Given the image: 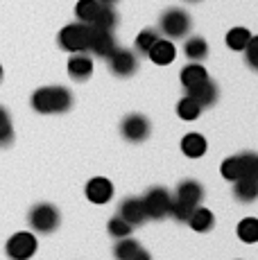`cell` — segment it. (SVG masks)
Segmentation results:
<instances>
[{
	"mask_svg": "<svg viewBox=\"0 0 258 260\" xmlns=\"http://www.w3.org/2000/svg\"><path fill=\"white\" fill-rule=\"evenodd\" d=\"M32 109L43 116L66 113L73 107V93L66 86H41L32 93Z\"/></svg>",
	"mask_w": 258,
	"mask_h": 260,
	"instance_id": "cell-1",
	"label": "cell"
},
{
	"mask_svg": "<svg viewBox=\"0 0 258 260\" xmlns=\"http://www.w3.org/2000/svg\"><path fill=\"white\" fill-rule=\"evenodd\" d=\"M192 29V18L188 16V12H183L179 7H170L161 14L158 18V34H163V39H183Z\"/></svg>",
	"mask_w": 258,
	"mask_h": 260,
	"instance_id": "cell-2",
	"label": "cell"
},
{
	"mask_svg": "<svg viewBox=\"0 0 258 260\" xmlns=\"http://www.w3.org/2000/svg\"><path fill=\"white\" fill-rule=\"evenodd\" d=\"M27 222H29V226H32V231L52 233V231H57L59 224H61V215H59L57 206L43 202V204H37V206L29 211Z\"/></svg>",
	"mask_w": 258,
	"mask_h": 260,
	"instance_id": "cell-3",
	"label": "cell"
},
{
	"mask_svg": "<svg viewBox=\"0 0 258 260\" xmlns=\"http://www.w3.org/2000/svg\"><path fill=\"white\" fill-rule=\"evenodd\" d=\"M172 192L163 186H156V188H150L143 197V206H145V213H147V219H163L170 215V208H172Z\"/></svg>",
	"mask_w": 258,
	"mask_h": 260,
	"instance_id": "cell-4",
	"label": "cell"
},
{
	"mask_svg": "<svg viewBox=\"0 0 258 260\" xmlns=\"http://www.w3.org/2000/svg\"><path fill=\"white\" fill-rule=\"evenodd\" d=\"M88 25L84 23H71L66 25V27H61V32H59L57 37V43L61 50H66V52H86V46H88Z\"/></svg>",
	"mask_w": 258,
	"mask_h": 260,
	"instance_id": "cell-5",
	"label": "cell"
},
{
	"mask_svg": "<svg viewBox=\"0 0 258 260\" xmlns=\"http://www.w3.org/2000/svg\"><path fill=\"white\" fill-rule=\"evenodd\" d=\"M37 249H39L37 236L29 231L14 233V236L7 240V244H5V253H7L9 260H29L37 253Z\"/></svg>",
	"mask_w": 258,
	"mask_h": 260,
	"instance_id": "cell-6",
	"label": "cell"
},
{
	"mask_svg": "<svg viewBox=\"0 0 258 260\" xmlns=\"http://www.w3.org/2000/svg\"><path fill=\"white\" fill-rule=\"evenodd\" d=\"M120 134L129 143H143L150 138L152 124L143 113H129V116L120 122Z\"/></svg>",
	"mask_w": 258,
	"mask_h": 260,
	"instance_id": "cell-7",
	"label": "cell"
},
{
	"mask_svg": "<svg viewBox=\"0 0 258 260\" xmlns=\"http://www.w3.org/2000/svg\"><path fill=\"white\" fill-rule=\"evenodd\" d=\"M107 61H109V71L116 75V77H132V75L138 71L136 52L127 50V48H116L107 57Z\"/></svg>",
	"mask_w": 258,
	"mask_h": 260,
	"instance_id": "cell-8",
	"label": "cell"
},
{
	"mask_svg": "<svg viewBox=\"0 0 258 260\" xmlns=\"http://www.w3.org/2000/svg\"><path fill=\"white\" fill-rule=\"evenodd\" d=\"M88 27H91V25H88ZM116 48L118 46H116V39H113V32H109V29H100V27L88 29V46H86L88 54L100 57V59H107Z\"/></svg>",
	"mask_w": 258,
	"mask_h": 260,
	"instance_id": "cell-9",
	"label": "cell"
},
{
	"mask_svg": "<svg viewBox=\"0 0 258 260\" xmlns=\"http://www.w3.org/2000/svg\"><path fill=\"white\" fill-rule=\"evenodd\" d=\"M118 215L125 219L132 226H141V224L147 222V213L145 206H143V199L138 197H125L120 204H118Z\"/></svg>",
	"mask_w": 258,
	"mask_h": 260,
	"instance_id": "cell-10",
	"label": "cell"
},
{
	"mask_svg": "<svg viewBox=\"0 0 258 260\" xmlns=\"http://www.w3.org/2000/svg\"><path fill=\"white\" fill-rule=\"evenodd\" d=\"M186 95H190V98L195 100V102L200 104L202 109H208V107H213V104L217 102V98H220V91H217V84L213 82L211 77H208L202 84H197V86L186 88Z\"/></svg>",
	"mask_w": 258,
	"mask_h": 260,
	"instance_id": "cell-11",
	"label": "cell"
},
{
	"mask_svg": "<svg viewBox=\"0 0 258 260\" xmlns=\"http://www.w3.org/2000/svg\"><path fill=\"white\" fill-rule=\"evenodd\" d=\"M86 199L91 204H109L113 199V183L104 177H93L91 181L86 183Z\"/></svg>",
	"mask_w": 258,
	"mask_h": 260,
	"instance_id": "cell-12",
	"label": "cell"
},
{
	"mask_svg": "<svg viewBox=\"0 0 258 260\" xmlns=\"http://www.w3.org/2000/svg\"><path fill=\"white\" fill-rule=\"evenodd\" d=\"M68 75L75 82H86L93 75V57L88 52H73L68 59Z\"/></svg>",
	"mask_w": 258,
	"mask_h": 260,
	"instance_id": "cell-13",
	"label": "cell"
},
{
	"mask_svg": "<svg viewBox=\"0 0 258 260\" xmlns=\"http://www.w3.org/2000/svg\"><path fill=\"white\" fill-rule=\"evenodd\" d=\"M175 199H181V202H188L192 206H200L202 199H204V186L195 179H188V181H181L175 190Z\"/></svg>",
	"mask_w": 258,
	"mask_h": 260,
	"instance_id": "cell-14",
	"label": "cell"
},
{
	"mask_svg": "<svg viewBox=\"0 0 258 260\" xmlns=\"http://www.w3.org/2000/svg\"><path fill=\"white\" fill-rule=\"evenodd\" d=\"M147 57L152 59L154 63H158V66H168V63L175 61L177 57V50H175V43L170 41V39H158V41L154 43V46L150 48V52H147Z\"/></svg>",
	"mask_w": 258,
	"mask_h": 260,
	"instance_id": "cell-15",
	"label": "cell"
},
{
	"mask_svg": "<svg viewBox=\"0 0 258 260\" xmlns=\"http://www.w3.org/2000/svg\"><path fill=\"white\" fill-rule=\"evenodd\" d=\"M233 197L242 204H251L258 199V181L251 177H240L233 181Z\"/></svg>",
	"mask_w": 258,
	"mask_h": 260,
	"instance_id": "cell-16",
	"label": "cell"
},
{
	"mask_svg": "<svg viewBox=\"0 0 258 260\" xmlns=\"http://www.w3.org/2000/svg\"><path fill=\"white\" fill-rule=\"evenodd\" d=\"M188 224H190L192 231L197 233H208L213 226H215V215H213L211 208H204V206H197L192 215L188 217Z\"/></svg>",
	"mask_w": 258,
	"mask_h": 260,
	"instance_id": "cell-17",
	"label": "cell"
},
{
	"mask_svg": "<svg viewBox=\"0 0 258 260\" xmlns=\"http://www.w3.org/2000/svg\"><path fill=\"white\" fill-rule=\"evenodd\" d=\"M206 138L202 136V134H197V132H190V134H186V136L181 138V152L186 154L188 158H200V156H204L206 154Z\"/></svg>",
	"mask_w": 258,
	"mask_h": 260,
	"instance_id": "cell-18",
	"label": "cell"
},
{
	"mask_svg": "<svg viewBox=\"0 0 258 260\" xmlns=\"http://www.w3.org/2000/svg\"><path fill=\"white\" fill-rule=\"evenodd\" d=\"M179 79H181V86L183 88H190V86L202 84L204 79H208V73H206V68L202 66L200 61H192V63H188V66H183Z\"/></svg>",
	"mask_w": 258,
	"mask_h": 260,
	"instance_id": "cell-19",
	"label": "cell"
},
{
	"mask_svg": "<svg viewBox=\"0 0 258 260\" xmlns=\"http://www.w3.org/2000/svg\"><path fill=\"white\" fill-rule=\"evenodd\" d=\"M183 54H186L190 61H204L208 57V43L204 37H190L183 43Z\"/></svg>",
	"mask_w": 258,
	"mask_h": 260,
	"instance_id": "cell-20",
	"label": "cell"
},
{
	"mask_svg": "<svg viewBox=\"0 0 258 260\" xmlns=\"http://www.w3.org/2000/svg\"><path fill=\"white\" fill-rule=\"evenodd\" d=\"M116 25H118V14H116V9H113V5H100L95 18H93V23H91V27H100V29L113 32Z\"/></svg>",
	"mask_w": 258,
	"mask_h": 260,
	"instance_id": "cell-21",
	"label": "cell"
},
{
	"mask_svg": "<svg viewBox=\"0 0 258 260\" xmlns=\"http://www.w3.org/2000/svg\"><path fill=\"white\" fill-rule=\"evenodd\" d=\"M202 111H204V109H202L190 95H183V98L179 100V104H177V116H179L181 120H188V122H192V120L200 118Z\"/></svg>",
	"mask_w": 258,
	"mask_h": 260,
	"instance_id": "cell-22",
	"label": "cell"
},
{
	"mask_svg": "<svg viewBox=\"0 0 258 260\" xmlns=\"http://www.w3.org/2000/svg\"><path fill=\"white\" fill-rule=\"evenodd\" d=\"M238 238L245 244H256L258 242V219L256 217H245L238 222Z\"/></svg>",
	"mask_w": 258,
	"mask_h": 260,
	"instance_id": "cell-23",
	"label": "cell"
},
{
	"mask_svg": "<svg viewBox=\"0 0 258 260\" xmlns=\"http://www.w3.org/2000/svg\"><path fill=\"white\" fill-rule=\"evenodd\" d=\"M249 39H251V32L247 27H233L227 32V46L233 52H242L247 48V43H249Z\"/></svg>",
	"mask_w": 258,
	"mask_h": 260,
	"instance_id": "cell-24",
	"label": "cell"
},
{
	"mask_svg": "<svg viewBox=\"0 0 258 260\" xmlns=\"http://www.w3.org/2000/svg\"><path fill=\"white\" fill-rule=\"evenodd\" d=\"M98 7H100V3H98V0H79V3L75 5L77 21L84 23V25H91L93 18H95V14H98Z\"/></svg>",
	"mask_w": 258,
	"mask_h": 260,
	"instance_id": "cell-25",
	"label": "cell"
},
{
	"mask_svg": "<svg viewBox=\"0 0 258 260\" xmlns=\"http://www.w3.org/2000/svg\"><path fill=\"white\" fill-rule=\"evenodd\" d=\"M138 249H141V244L127 236V238H120L116 242V247H113V256H116L118 260H132V256L138 251Z\"/></svg>",
	"mask_w": 258,
	"mask_h": 260,
	"instance_id": "cell-26",
	"label": "cell"
},
{
	"mask_svg": "<svg viewBox=\"0 0 258 260\" xmlns=\"http://www.w3.org/2000/svg\"><path fill=\"white\" fill-rule=\"evenodd\" d=\"M158 39H161L158 29H154V27H145V29H143V32L136 37V52L147 54V52H150V48L154 46Z\"/></svg>",
	"mask_w": 258,
	"mask_h": 260,
	"instance_id": "cell-27",
	"label": "cell"
},
{
	"mask_svg": "<svg viewBox=\"0 0 258 260\" xmlns=\"http://www.w3.org/2000/svg\"><path fill=\"white\" fill-rule=\"evenodd\" d=\"M220 174L227 179V181H236V179L242 177V163H240V156H229L224 158V163L220 166Z\"/></svg>",
	"mask_w": 258,
	"mask_h": 260,
	"instance_id": "cell-28",
	"label": "cell"
},
{
	"mask_svg": "<svg viewBox=\"0 0 258 260\" xmlns=\"http://www.w3.org/2000/svg\"><path fill=\"white\" fill-rule=\"evenodd\" d=\"M14 141V127H12V116L7 109L0 107V147H7Z\"/></svg>",
	"mask_w": 258,
	"mask_h": 260,
	"instance_id": "cell-29",
	"label": "cell"
},
{
	"mask_svg": "<svg viewBox=\"0 0 258 260\" xmlns=\"http://www.w3.org/2000/svg\"><path fill=\"white\" fill-rule=\"evenodd\" d=\"M132 224H127L125 219L120 217V215H113L111 219H109V224H107V231H109V236H113V238H127V236H132Z\"/></svg>",
	"mask_w": 258,
	"mask_h": 260,
	"instance_id": "cell-30",
	"label": "cell"
},
{
	"mask_svg": "<svg viewBox=\"0 0 258 260\" xmlns=\"http://www.w3.org/2000/svg\"><path fill=\"white\" fill-rule=\"evenodd\" d=\"M240 163H242V177H251L258 181V154L256 152L240 154Z\"/></svg>",
	"mask_w": 258,
	"mask_h": 260,
	"instance_id": "cell-31",
	"label": "cell"
},
{
	"mask_svg": "<svg viewBox=\"0 0 258 260\" xmlns=\"http://www.w3.org/2000/svg\"><path fill=\"white\" fill-rule=\"evenodd\" d=\"M197 206H192V204L188 202H181V199H172V208H170V215L177 219V222H188V217L192 215Z\"/></svg>",
	"mask_w": 258,
	"mask_h": 260,
	"instance_id": "cell-32",
	"label": "cell"
},
{
	"mask_svg": "<svg viewBox=\"0 0 258 260\" xmlns=\"http://www.w3.org/2000/svg\"><path fill=\"white\" fill-rule=\"evenodd\" d=\"M242 52H245L247 66H249L251 71H258V37H251L249 43H247V48L242 50Z\"/></svg>",
	"mask_w": 258,
	"mask_h": 260,
	"instance_id": "cell-33",
	"label": "cell"
},
{
	"mask_svg": "<svg viewBox=\"0 0 258 260\" xmlns=\"http://www.w3.org/2000/svg\"><path fill=\"white\" fill-rule=\"evenodd\" d=\"M132 260H152V256H150V253H147L145 251V249H138V251L136 253H134V256H132Z\"/></svg>",
	"mask_w": 258,
	"mask_h": 260,
	"instance_id": "cell-34",
	"label": "cell"
},
{
	"mask_svg": "<svg viewBox=\"0 0 258 260\" xmlns=\"http://www.w3.org/2000/svg\"><path fill=\"white\" fill-rule=\"evenodd\" d=\"M100 5H116V3H120V0H98Z\"/></svg>",
	"mask_w": 258,
	"mask_h": 260,
	"instance_id": "cell-35",
	"label": "cell"
},
{
	"mask_svg": "<svg viewBox=\"0 0 258 260\" xmlns=\"http://www.w3.org/2000/svg\"><path fill=\"white\" fill-rule=\"evenodd\" d=\"M0 82H3V66H0Z\"/></svg>",
	"mask_w": 258,
	"mask_h": 260,
	"instance_id": "cell-36",
	"label": "cell"
},
{
	"mask_svg": "<svg viewBox=\"0 0 258 260\" xmlns=\"http://www.w3.org/2000/svg\"><path fill=\"white\" fill-rule=\"evenodd\" d=\"M186 3H200V0H186Z\"/></svg>",
	"mask_w": 258,
	"mask_h": 260,
	"instance_id": "cell-37",
	"label": "cell"
}]
</instances>
